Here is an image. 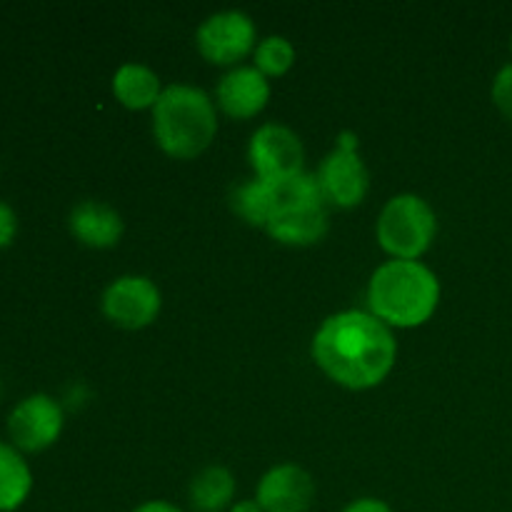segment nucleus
<instances>
[{
  "instance_id": "obj_22",
  "label": "nucleus",
  "mask_w": 512,
  "mask_h": 512,
  "mask_svg": "<svg viewBox=\"0 0 512 512\" xmlns=\"http://www.w3.org/2000/svg\"><path fill=\"white\" fill-rule=\"evenodd\" d=\"M133 512H183V510L175 508L173 503H165V500H150V503L138 505Z\"/></svg>"
},
{
  "instance_id": "obj_24",
  "label": "nucleus",
  "mask_w": 512,
  "mask_h": 512,
  "mask_svg": "<svg viewBox=\"0 0 512 512\" xmlns=\"http://www.w3.org/2000/svg\"><path fill=\"white\" fill-rule=\"evenodd\" d=\"M510 53H512V38H510Z\"/></svg>"
},
{
  "instance_id": "obj_7",
  "label": "nucleus",
  "mask_w": 512,
  "mask_h": 512,
  "mask_svg": "<svg viewBox=\"0 0 512 512\" xmlns=\"http://www.w3.org/2000/svg\"><path fill=\"white\" fill-rule=\"evenodd\" d=\"M63 423L65 415L58 400L45 393L28 395L8 415L10 445L20 453H40L60 438Z\"/></svg>"
},
{
  "instance_id": "obj_11",
  "label": "nucleus",
  "mask_w": 512,
  "mask_h": 512,
  "mask_svg": "<svg viewBox=\"0 0 512 512\" xmlns=\"http://www.w3.org/2000/svg\"><path fill=\"white\" fill-rule=\"evenodd\" d=\"M255 500L263 512H308L315 500V483L298 465H275L260 478Z\"/></svg>"
},
{
  "instance_id": "obj_8",
  "label": "nucleus",
  "mask_w": 512,
  "mask_h": 512,
  "mask_svg": "<svg viewBox=\"0 0 512 512\" xmlns=\"http://www.w3.org/2000/svg\"><path fill=\"white\" fill-rule=\"evenodd\" d=\"M195 40L208 63L235 65L255 48V23L243 10H223L203 20Z\"/></svg>"
},
{
  "instance_id": "obj_16",
  "label": "nucleus",
  "mask_w": 512,
  "mask_h": 512,
  "mask_svg": "<svg viewBox=\"0 0 512 512\" xmlns=\"http://www.w3.org/2000/svg\"><path fill=\"white\" fill-rule=\"evenodd\" d=\"M190 505L195 512H223L233 508L235 498V478L230 470L213 465L198 473L190 483Z\"/></svg>"
},
{
  "instance_id": "obj_20",
  "label": "nucleus",
  "mask_w": 512,
  "mask_h": 512,
  "mask_svg": "<svg viewBox=\"0 0 512 512\" xmlns=\"http://www.w3.org/2000/svg\"><path fill=\"white\" fill-rule=\"evenodd\" d=\"M18 233V215L8 203L0 200V248H8Z\"/></svg>"
},
{
  "instance_id": "obj_15",
  "label": "nucleus",
  "mask_w": 512,
  "mask_h": 512,
  "mask_svg": "<svg viewBox=\"0 0 512 512\" xmlns=\"http://www.w3.org/2000/svg\"><path fill=\"white\" fill-rule=\"evenodd\" d=\"M33 490V473L18 448L0 440V512L23 508Z\"/></svg>"
},
{
  "instance_id": "obj_18",
  "label": "nucleus",
  "mask_w": 512,
  "mask_h": 512,
  "mask_svg": "<svg viewBox=\"0 0 512 512\" xmlns=\"http://www.w3.org/2000/svg\"><path fill=\"white\" fill-rule=\"evenodd\" d=\"M295 63V48L288 38L283 35H270V38L260 40L255 48V68L265 75V78H278L285 75Z\"/></svg>"
},
{
  "instance_id": "obj_5",
  "label": "nucleus",
  "mask_w": 512,
  "mask_h": 512,
  "mask_svg": "<svg viewBox=\"0 0 512 512\" xmlns=\"http://www.w3.org/2000/svg\"><path fill=\"white\" fill-rule=\"evenodd\" d=\"M438 233L433 208L418 195H395L378 218V243L393 260H418Z\"/></svg>"
},
{
  "instance_id": "obj_9",
  "label": "nucleus",
  "mask_w": 512,
  "mask_h": 512,
  "mask_svg": "<svg viewBox=\"0 0 512 512\" xmlns=\"http://www.w3.org/2000/svg\"><path fill=\"white\" fill-rule=\"evenodd\" d=\"M158 285L145 275H123L113 280L103 293V313L110 323L125 330H140L153 323L160 313Z\"/></svg>"
},
{
  "instance_id": "obj_23",
  "label": "nucleus",
  "mask_w": 512,
  "mask_h": 512,
  "mask_svg": "<svg viewBox=\"0 0 512 512\" xmlns=\"http://www.w3.org/2000/svg\"><path fill=\"white\" fill-rule=\"evenodd\" d=\"M228 512H263V508L258 505V500H240V503H233Z\"/></svg>"
},
{
  "instance_id": "obj_17",
  "label": "nucleus",
  "mask_w": 512,
  "mask_h": 512,
  "mask_svg": "<svg viewBox=\"0 0 512 512\" xmlns=\"http://www.w3.org/2000/svg\"><path fill=\"white\" fill-rule=\"evenodd\" d=\"M233 208L245 223L265 228L270 220V185L258 178L238 185L233 193Z\"/></svg>"
},
{
  "instance_id": "obj_4",
  "label": "nucleus",
  "mask_w": 512,
  "mask_h": 512,
  "mask_svg": "<svg viewBox=\"0 0 512 512\" xmlns=\"http://www.w3.org/2000/svg\"><path fill=\"white\" fill-rule=\"evenodd\" d=\"M270 185L268 235L283 245H315L328 233V208L318 175L300 173Z\"/></svg>"
},
{
  "instance_id": "obj_10",
  "label": "nucleus",
  "mask_w": 512,
  "mask_h": 512,
  "mask_svg": "<svg viewBox=\"0 0 512 512\" xmlns=\"http://www.w3.org/2000/svg\"><path fill=\"white\" fill-rule=\"evenodd\" d=\"M318 183L323 190L325 203L338 208H355L365 200L370 185V175L358 150L335 148L325 155L318 170Z\"/></svg>"
},
{
  "instance_id": "obj_1",
  "label": "nucleus",
  "mask_w": 512,
  "mask_h": 512,
  "mask_svg": "<svg viewBox=\"0 0 512 512\" xmlns=\"http://www.w3.org/2000/svg\"><path fill=\"white\" fill-rule=\"evenodd\" d=\"M398 358V343L383 320L363 310L335 313L313 338V360L333 383L368 390L383 383Z\"/></svg>"
},
{
  "instance_id": "obj_2",
  "label": "nucleus",
  "mask_w": 512,
  "mask_h": 512,
  "mask_svg": "<svg viewBox=\"0 0 512 512\" xmlns=\"http://www.w3.org/2000/svg\"><path fill=\"white\" fill-rule=\"evenodd\" d=\"M440 303V283L420 260H388L368 285L370 313L388 328H418Z\"/></svg>"
},
{
  "instance_id": "obj_3",
  "label": "nucleus",
  "mask_w": 512,
  "mask_h": 512,
  "mask_svg": "<svg viewBox=\"0 0 512 512\" xmlns=\"http://www.w3.org/2000/svg\"><path fill=\"white\" fill-rule=\"evenodd\" d=\"M153 133L170 158H198L218 133L215 103L193 85H168L153 108Z\"/></svg>"
},
{
  "instance_id": "obj_19",
  "label": "nucleus",
  "mask_w": 512,
  "mask_h": 512,
  "mask_svg": "<svg viewBox=\"0 0 512 512\" xmlns=\"http://www.w3.org/2000/svg\"><path fill=\"white\" fill-rule=\"evenodd\" d=\"M493 100L500 113L512 123V63L505 65L493 80Z\"/></svg>"
},
{
  "instance_id": "obj_21",
  "label": "nucleus",
  "mask_w": 512,
  "mask_h": 512,
  "mask_svg": "<svg viewBox=\"0 0 512 512\" xmlns=\"http://www.w3.org/2000/svg\"><path fill=\"white\" fill-rule=\"evenodd\" d=\"M343 512H395V510L378 498H360V500H353V503H350Z\"/></svg>"
},
{
  "instance_id": "obj_14",
  "label": "nucleus",
  "mask_w": 512,
  "mask_h": 512,
  "mask_svg": "<svg viewBox=\"0 0 512 512\" xmlns=\"http://www.w3.org/2000/svg\"><path fill=\"white\" fill-rule=\"evenodd\" d=\"M165 88H160V78L155 70L140 63L120 65L118 73L113 75V93L120 105L130 110L155 108L158 98Z\"/></svg>"
},
{
  "instance_id": "obj_13",
  "label": "nucleus",
  "mask_w": 512,
  "mask_h": 512,
  "mask_svg": "<svg viewBox=\"0 0 512 512\" xmlns=\"http://www.w3.org/2000/svg\"><path fill=\"white\" fill-rule=\"evenodd\" d=\"M68 225L78 243L98 250L118 245L125 230L118 210L108 208V205L98 203V200H83L80 205H75Z\"/></svg>"
},
{
  "instance_id": "obj_12",
  "label": "nucleus",
  "mask_w": 512,
  "mask_h": 512,
  "mask_svg": "<svg viewBox=\"0 0 512 512\" xmlns=\"http://www.w3.org/2000/svg\"><path fill=\"white\" fill-rule=\"evenodd\" d=\"M220 110L235 120H248L258 115L260 110L268 105L270 85L268 78L260 73L255 65H243V68H233L215 90Z\"/></svg>"
},
{
  "instance_id": "obj_6",
  "label": "nucleus",
  "mask_w": 512,
  "mask_h": 512,
  "mask_svg": "<svg viewBox=\"0 0 512 512\" xmlns=\"http://www.w3.org/2000/svg\"><path fill=\"white\" fill-rule=\"evenodd\" d=\"M248 160L255 170V178L263 183H280L305 173V150L298 135L278 123L258 128L250 138Z\"/></svg>"
}]
</instances>
